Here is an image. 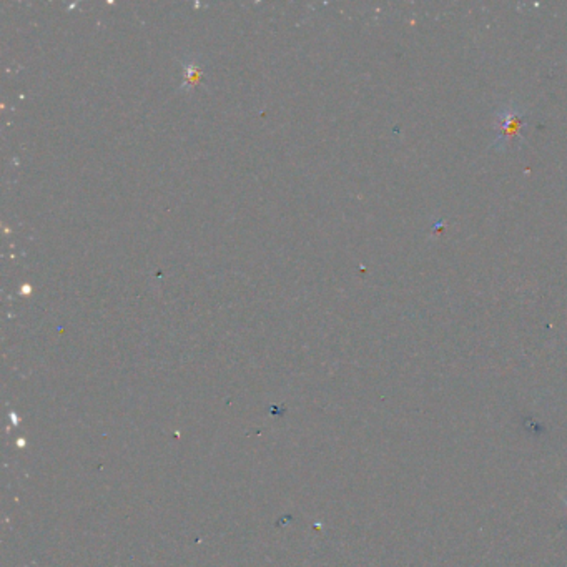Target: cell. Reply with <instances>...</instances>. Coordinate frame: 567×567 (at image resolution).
Listing matches in <instances>:
<instances>
[{
    "mask_svg": "<svg viewBox=\"0 0 567 567\" xmlns=\"http://www.w3.org/2000/svg\"><path fill=\"white\" fill-rule=\"evenodd\" d=\"M521 125H523V118L518 110L512 107L502 110L497 118V141L506 144V141L514 140L521 135Z\"/></svg>",
    "mask_w": 567,
    "mask_h": 567,
    "instance_id": "obj_1",
    "label": "cell"
}]
</instances>
